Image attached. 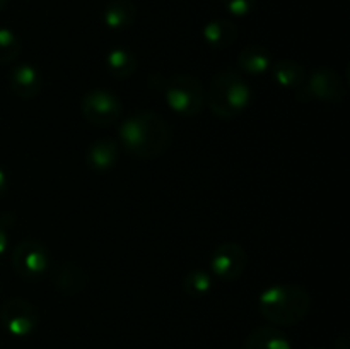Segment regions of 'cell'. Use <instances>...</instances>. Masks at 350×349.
I'll return each instance as SVG.
<instances>
[{
	"label": "cell",
	"mask_w": 350,
	"mask_h": 349,
	"mask_svg": "<svg viewBox=\"0 0 350 349\" xmlns=\"http://www.w3.org/2000/svg\"><path fill=\"white\" fill-rule=\"evenodd\" d=\"M171 132L166 120L152 112L130 116L120 127V142L140 159H154L166 151Z\"/></svg>",
	"instance_id": "6da1fadb"
},
{
	"label": "cell",
	"mask_w": 350,
	"mask_h": 349,
	"mask_svg": "<svg viewBox=\"0 0 350 349\" xmlns=\"http://www.w3.org/2000/svg\"><path fill=\"white\" fill-rule=\"evenodd\" d=\"M260 311L275 325H293L310 311V294L293 284H275L260 294Z\"/></svg>",
	"instance_id": "7a4b0ae2"
},
{
	"label": "cell",
	"mask_w": 350,
	"mask_h": 349,
	"mask_svg": "<svg viewBox=\"0 0 350 349\" xmlns=\"http://www.w3.org/2000/svg\"><path fill=\"white\" fill-rule=\"evenodd\" d=\"M207 103L211 112L219 118H232L248 108L252 103V89L238 72H219L212 79Z\"/></svg>",
	"instance_id": "3957f363"
},
{
	"label": "cell",
	"mask_w": 350,
	"mask_h": 349,
	"mask_svg": "<svg viewBox=\"0 0 350 349\" xmlns=\"http://www.w3.org/2000/svg\"><path fill=\"white\" fill-rule=\"evenodd\" d=\"M166 101L183 116H195L204 108V89L191 75H176L166 88Z\"/></svg>",
	"instance_id": "277c9868"
},
{
	"label": "cell",
	"mask_w": 350,
	"mask_h": 349,
	"mask_svg": "<svg viewBox=\"0 0 350 349\" xmlns=\"http://www.w3.org/2000/svg\"><path fill=\"white\" fill-rule=\"evenodd\" d=\"M82 113L94 125H111L122 115V101L108 89H92L81 103Z\"/></svg>",
	"instance_id": "5b68a950"
},
{
	"label": "cell",
	"mask_w": 350,
	"mask_h": 349,
	"mask_svg": "<svg viewBox=\"0 0 350 349\" xmlns=\"http://www.w3.org/2000/svg\"><path fill=\"white\" fill-rule=\"evenodd\" d=\"M12 266L17 274L27 279L43 276L50 267V255L48 250L34 240H24L17 243L12 252Z\"/></svg>",
	"instance_id": "8992f818"
},
{
	"label": "cell",
	"mask_w": 350,
	"mask_h": 349,
	"mask_svg": "<svg viewBox=\"0 0 350 349\" xmlns=\"http://www.w3.org/2000/svg\"><path fill=\"white\" fill-rule=\"evenodd\" d=\"M0 322L9 334L26 337L38 325L36 308L23 298H12L3 303L0 310Z\"/></svg>",
	"instance_id": "52a82bcc"
},
{
	"label": "cell",
	"mask_w": 350,
	"mask_h": 349,
	"mask_svg": "<svg viewBox=\"0 0 350 349\" xmlns=\"http://www.w3.org/2000/svg\"><path fill=\"white\" fill-rule=\"evenodd\" d=\"M246 257L245 248L234 242H228L219 245L214 250L211 259V269L221 281H234L245 272Z\"/></svg>",
	"instance_id": "ba28073f"
},
{
	"label": "cell",
	"mask_w": 350,
	"mask_h": 349,
	"mask_svg": "<svg viewBox=\"0 0 350 349\" xmlns=\"http://www.w3.org/2000/svg\"><path fill=\"white\" fill-rule=\"evenodd\" d=\"M303 92H306L308 99L317 98L323 101H340L345 96V86L335 72L320 68L311 74Z\"/></svg>",
	"instance_id": "9c48e42d"
},
{
	"label": "cell",
	"mask_w": 350,
	"mask_h": 349,
	"mask_svg": "<svg viewBox=\"0 0 350 349\" xmlns=\"http://www.w3.org/2000/svg\"><path fill=\"white\" fill-rule=\"evenodd\" d=\"M9 84L14 94L23 99H31L40 94L43 79L38 68H34L31 64H19L10 72Z\"/></svg>",
	"instance_id": "30bf717a"
},
{
	"label": "cell",
	"mask_w": 350,
	"mask_h": 349,
	"mask_svg": "<svg viewBox=\"0 0 350 349\" xmlns=\"http://www.w3.org/2000/svg\"><path fill=\"white\" fill-rule=\"evenodd\" d=\"M118 144L113 139H99L89 146L85 153V163L94 171H106L115 166L118 159Z\"/></svg>",
	"instance_id": "8fae6325"
},
{
	"label": "cell",
	"mask_w": 350,
	"mask_h": 349,
	"mask_svg": "<svg viewBox=\"0 0 350 349\" xmlns=\"http://www.w3.org/2000/svg\"><path fill=\"white\" fill-rule=\"evenodd\" d=\"M243 349H293V346L279 328L260 327L248 335Z\"/></svg>",
	"instance_id": "7c38bea8"
},
{
	"label": "cell",
	"mask_w": 350,
	"mask_h": 349,
	"mask_svg": "<svg viewBox=\"0 0 350 349\" xmlns=\"http://www.w3.org/2000/svg\"><path fill=\"white\" fill-rule=\"evenodd\" d=\"M236 38H238V27L232 21L214 19L205 24L204 27V40L212 48L231 47Z\"/></svg>",
	"instance_id": "4fadbf2b"
},
{
	"label": "cell",
	"mask_w": 350,
	"mask_h": 349,
	"mask_svg": "<svg viewBox=\"0 0 350 349\" xmlns=\"http://www.w3.org/2000/svg\"><path fill=\"white\" fill-rule=\"evenodd\" d=\"M238 65L246 74L260 75L269 70L272 60H270V53L265 47H262V44H248L238 55Z\"/></svg>",
	"instance_id": "5bb4252c"
},
{
	"label": "cell",
	"mask_w": 350,
	"mask_h": 349,
	"mask_svg": "<svg viewBox=\"0 0 350 349\" xmlns=\"http://www.w3.org/2000/svg\"><path fill=\"white\" fill-rule=\"evenodd\" d=\"M272 75L277 84L286 89H296L306 81V70L303 65L289 58L277 62L272 67Z\"/></svg>",
	"instance_id": "9a60e30c"
},
{
	"label": "cell",
	"mask_w": 350,
	"mask_h": 349,
	"mask_svg": "<svg viewBox=\"0 0 350 349\" xmlns=\"http://www.w3.org/2000/svg\"><path fill=\"white\" fill-rule=\"evenodd\" d=\"M103 19L109 29H123L135 19V7L129 0H113L106 5Z\"/></svg>",
	"instance_id": "2e32d148"
},
{
	"label": "cell",
	"mask_w": 350,
	"mask_h": 349,
	"mask_svg": "<svg viewBox=\"0 0 350 349\" xmlns=\"http://www.w3.org/2000/svg\"><path fill=\"white\" fill-rule=\"evenodd\" d=\"M106 68L109 74L115 75L118 79H126L132 75L137 68V58L126 48H113L108 55H106Z\"/></svg>",
	"instance_id": "e0dca14e"
},
{
	"label": "cell",
	"mask_w": 350,
	"mask_h": 349,
	"mask_svg": "<svg viewBox=\"0 0 350 349\" xmlns=\"http://www.w3.org/2000/svg\"><path fill=\"white\" fill-rule=\"evenodd\" d=\"M55 284L64 293L74 294L85 286V277L82 270H79L77 267L67 266L58 270L57 277H55Z\"/></svg>",
	"instance_id": "ac0fdd59"
},
{
	"label": "cell",
	"mask_w": 350,
	"mask_h": 349,
	"mask_svg": "<svg viewBox=\"0 0 350 349\" xmlns=\"http://www.w3.org/2000/svg\"><path fill=\"white\" fill-rule=\"evenodd\" d=\"M183 286L191 296H205L212 289V276L204 269H195L185 276Z\"/></svg>",
	"instance_id": "d6986e66"
},
{
	"label": "cell",
	"mask_w": 350,
	"mask_h": 349,
	"mask_svg": "<svg viewBox=\"0 0 350 349\" xmlns=\"http://www.w3.org/2000/svg\"><path fill=\"white\" fill-rule=\"evenodd\" d=\"M21 53V41L16 33L7 27H0V64H10Z\"/></svg>",
	"instance_id": "ffe728a7"
},
{
	"label": "cell",
	"mask_w": 350,
	"mask_h": 349,
	"mask_svg": "<svg viewBox=\"0 0 350 349\" xmlns=\"http://www.w3.org/2000/svg\"><path fill=\"white\" fill-rule=\"evenodd\" d=\"M222 3L231 16L245 17L255 9L256 0H222Z\"/></svg>",
	"instance_id": "44dd1931"
},
{
	"label": "cell",
	"mask_w": 350,
	"mask_h": 349,
	"mask_svg": "<svg viewBox=\"0 0 350 349\" xmlns=\"http://www.w3.org/2000/svg\"><path fill=\"white\" fill-rule=\"evenodd\" d=\"M7 243H9V236H7L5 228H3V226L0 224V257H2L3 253H5Z\"/></svg>",
	"instance_id": "7402d4cb"
},
{
	"label": "cell",
	"mask_w": 350,
	"mask_h": 349,
	"mask_svg": "<svg viewBox=\"0 0 350 349\" xmlns=\"http://www.w3.org/2000/svg\"><path fill=\"white\" fill-rule=\"evenodd\" d=\"M7 187H9V178H7L5 171H3L2 168H0V197H2V195L5 194Z\"/></svg>",
	"instance_id": "603a6c76"
},
{
	"label": "cell",
	"mask_w": 350,
	"mask_h": 349,
	"mask_svg": "<svg viewBox=\"0 0 350 349\" xmlns=\"http://www.w3.org/2000/svg\"><path fill=\"white\" fill-rule=\"evenodd\" d=\"M5 3H7V0H0V10H2L3 7H5Z\"/></svg>",
	"instance_id": "cb8c5ba5"
}]
</instances>
